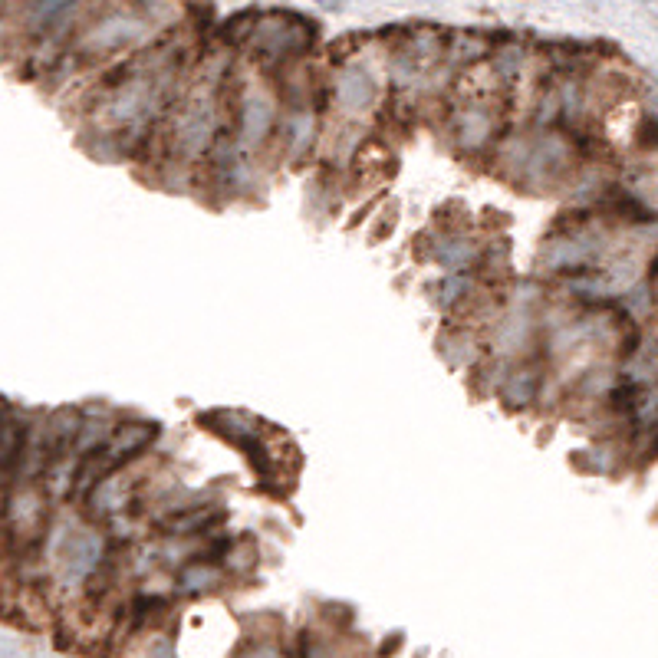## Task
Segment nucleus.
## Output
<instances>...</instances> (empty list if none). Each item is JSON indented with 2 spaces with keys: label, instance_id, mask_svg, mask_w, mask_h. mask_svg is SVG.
<instances>
[{
  "label": "nucleus",
  "instance_id": "obj_1",
  "mask_svg": "<svg viewBox=\"0 0 658 658\" xmlns=\"http://www.w3.org/2000/svg\"><path fill=\"white\" fill-rule=\"evenodd\" d=\"M50 524V497L37 481H14L0 504V527L14 553L40 550Z\"/></svg>",
  "mask_w": 658,
  "mask_h": 658
},
{
  "label": "nucleus",
  "instance_id": "obj_2",
  "mask_svg": "<svg viewBox=\"0 0 658 658\" xmlns=\"http://www.w3.org/2000/svg\"><path fill=\"white\" fill-rule=\"evenodd\" d=\"M152 37V24L142 14H129V10H112V14L99 17L93 27H86L76 40V53L86 60H102L119 50L139 47Z\"/></svg>",
  "mask_w": 658,
  "mask_h": 658
},
{
  "label": "nucleus",
  "instance_id": "obj_3",
  "mask_svg": "<svg viewBox=\"0 0 658 658\" xmlns=\"http://www.w3.org/2000/svg\"><path fill=\"white\" fill-rule=\"evenodd\" d=\"M247 43H251V50L260 56V60L280 63V60H290V56H297L310 47V27H306L300 17L270 14L251 27Z\"/></svg>",
  "mask_w": 658,
  "mask_h": 658
},
{
  "label": "nucleus",
  "instance_id": "obj_4",
  "mask_svg": "<svg viewBox=\"0 0 658 658\" xmlns=\"http://www.w3.org/2000/svg\"><path fill=\"white\" fill-rule=\"evenodd\" d=\"M214 142H218L214 139V99L211 93H201L181 109L172 132V145L185 162H195V158L211 152Z\"/></svg>",
  "mask_w": 658,
  "mask_h": 658
},
{
  "label": "nucleus",
  "instance_id": "obj_5",
  "mask_svg": "<svg viewBox=\"0 0 658 658\" xmlns=\"http://www.w3.org/2000/svg\"><path fill=\"white\" fill-rule=\"evenodd\" d=\"M277 126V99L267 89H244L237 102V139L234 145L241 152H257L270 139Z\"/></svg>",
  "mask_w": 658,
  "mask_h": 658
},
{
  "label": "nucleus",
  "instance_id": "obj_6",
  "mask_svg": "<svg viewBox=\"0 0 658 658\" xmlns=\"http://www.w3.org/2000/svg\"><path fill=\"white\" fill-rule=\"evenodd\" d=\"M158 431H162V425H155V422H116L109 431L106 445L99 448V455L106 458L109 471H119V468H126L132 458H139L142 451L152 448Z\"/></svg>",
  "mask_w": 658,
  "mask_h": 658
},
{
  "label": "nucleus",
  "instance_id": "obj_7",
  "mask_svg": "<svg viewBox=\"0 0 658 658\" xmlns=\"http://www.w3.org/2000/svg\"><path fill=\"white\" fill-rule=\"evenodd\" d=\"M543 392V369L537 359H517L510 362L504 379L497 382V399H501L510 412H524Z\"/></svg>",
  "mask_w": 658,
  "mask_h": 658
},
{
  "label": "nucleus",
  "instance_id": "obj_8",
  "mask_svg": "<svg viewBox=\"0 0 658 658\" xmlns=\"http://www.w3.org/2000/svg\"><path fill=\"white\" fill-rule=\"evenodd\" d=\"M425 244H428L425 257L435 260L438 267H445L448 274H468L481 257V244L458 228H448V231H438L435 237H425Z\"/></svg>",
  "mask_w": 658,
  "mask_h": 658
},
{
  "label": "nucleus",
  "instance_id": "obj_9",
  "mask_svg": "<svg viewBox=\"0 0 658 658\" xmlns=\"http://www.w3.org/2000/svg\"><path fill=\"white\" fill-rule=\"evenodd\" d=\"M455 145L464 155H481L484 149L494 145L497 135V116L491 106L484 102H471L468 109H461L455 116Z\"/></svg>",
  "mask_w": 658,
  "mask_h": 658
},
{
  "label": "nucleus",
  "instance_id": "obj_10",
  "mask_svg": "<svg viewBox=\"0 0 658 658\" xmlns=\"http://www.w3.org/2000/svg\"><path fill=\"white\" fill-rule=\"evenodd\" d=\"M228 520V510L218 504H191V507H175V514L162 520L165 537H181V540H198L218 533V527Z\"/></svg>",
  "mask_w": 658,
  "mask_h": 658
},
{
  "label": "nucleus",
  "instance_id": "obj_11",
  "mask_svg": "<svg viewBox=\"0 0 658 658\" xmlns=\"http://www.w3.org/2000/svg\"><path fill=\"white\" fill-rule=\"evenodd\" d=\"M333 93H336L339 109H343L346 116H362V112L372 109V99H376V83H372L369 70L349 63V66L339 70Z\"/></svg>",
  "mask_w": 658,
  "mask_h": 658
},
{
  "label": "nucleus",
  "instance_id": "obj_12",
  "mask_svg": "<svg viewBox=\"0 0 658 658\" xmlns=\"http://www.w3.org/2000/svg\"><path fill=\"white\" fill-rule=\"evenodd\" d=\"M316 112L310 106H293L283 119V152L290 162H300L316 145Z\"/></svg>",
  "mask_w": 658,
  "mask_h": 658
},
{
  "label": "nucleus",
  "instance_id": "obj_13",
  "mask_svg": "<svg viewBox=\"0 0 658 658\" xmlns=\"http://www.w3.org/2000/svg\"><path fill=\"white\" fill-rule=\"evenodd\" d=\"M79 4L83 0H27L24 10H20V24H24L27 33H47L60 20L70 17Z\"/></svg>",
  "mask_w": 658,
  "mask_h": 658
},
{
  "label": "nucleus",
  "instance_id": "obj_14",
  "mask_svg": "<svg viewBox=\"0 0 658 658\" xmlns=\"http://www.w3.org/2000/svg\"><path fill=\"white\" fill-rule=\"evenodd\" d=\"M224 583V566L214 560H191L178 570V593L181 596H204Z\"/></svg>",
  "mask_w": 658,
  "mask_h": 658
},
{
  "label": "nucleus",
  "instance_id": "obj_15",
  "mask_svg": "<svg viewBox=\"0 0 658 658\" xmlns=\"http://www.w3.org/2000/svg\"><path fill=\"white\" fill-rule=\"evenodd\" d=\"M474 277H471V270L468 274H445L438 283H435V300L441 303V306H448V310H455V306H468V303H474Z\"/></svg>",
  "mask_w": 658,
  "mask_h": 658
},
{
  "label": "nucleus",
  "instance_id": "obj_16",
  "mask_svg": "<svg viewBox=\"0 0 658 658\" xmlns=\"http://www.w3.org/2000/svg\"><path fill=\"white\" fill-rule=\"evenodd\" d=\"M441 356H445L448 366H471V362H478L481 349H478V339H474L468 329H451V333L441 339Z\"/></svg>",
  "mask_w": 658,
  "mask_h": 658
},
{
  "label": "nucleus",
  "instance_id": "obj_17",
  "mask_svg": "<svg viewBox=\"0 0 658 658\" xmlns=\"http://www.w3.org/2000/svg\"><path fill=\"white\" fill-rule=\"evenodd\" d=\"M445 53H448L451 63H474V60H481V56L487 53V43L481 37H471V33H464V37H458Z\"/></svg>",
  "mask_w": 658,
  "mask_h": 658
},
{
  "label": "nucleus",
  "instance_id": "obj_18",
  "mask_svg": "<svg viewBox=\"0 0 658 658\" xmlns=\"http://www.w3.org/2000/svg\"><path fill=\"white\" fill-rule=\"evenodd\" d=\"M234 658H287V655H283L277 642H254V645H247L244 652H237Z\"/></svg>",
  "mask_w": 658,
  "mask_h": 658
},
{
  "label": "nucleus",
  "instance_id": "obj_19",
  "mask_svg": "<svg viewBox=\"0 0 658 658\" xmlns=\"http://www.w3.org/2000/svg\"><path fill=\"white\" fill-rule=\"evenodd\" d=\"M379 228L372 231V241H385V237H389V231L395 228V218H399V208H395V204H389V208H385L382 214H379Z\"/></svg>",
  "mask_w": 658,
  "mask_h": 658
},
{
  "label": "nucleus",
  "instance_id": "obj_20",
  "mask_svg": "<svg viewBox=\"0 0 658 658\" xmlns=\"http://www.w3.org/2000/svg\"><path fill=\"white\" fill-rule=\"evenodd\" d=\"M326 10H343V0H320Z\"/></svg>",
  "mask_w": 658,
  "mask_h": 658
},
{
  "label": "nucleus",
  "instance_id": "obj_21",
  "mask_svg": "<svg viewBox=\"0 0 658 658\" xmlns=\"http://www.w3.org/2000/svg\"><path fill=\"white\" fill-rule=\"evenodd\" d=\"M645 4H652V0H645Z\"/></svg>",
  "mask_w": 658,
  "mask_h": 658
}]
</instances>
